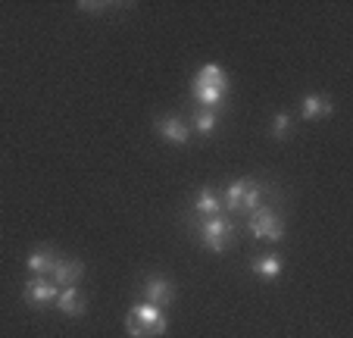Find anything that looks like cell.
<instances>
[{
  "label": "cell",
  "mask_w": 353,
  "mask_h": 338,
  "mask_svg": "<svg viewBox=\"0 0 353 338\" xmlns=\"http://www.w3.org/2000/svg\"><path fill=\"white\" fill-rule=\"evenodd\" d=\"M279 188L269 185V182L250 179V176H241V179L228 182L225 194H222V207L228 213H254L260 204H266L269 198H275Z\"/></svg>",
  "instance_id": "obj_1"
},
{
  "label": "cell",
  "mask_w": 353,
  "mask_h": 338,
  "mask_svg": "<svg viewBox=\"0 0 353 338\" xmlns=\"http://www.w3.org/2000/svg\"><path fill=\"white\" fill-rule=\"evenodd\" d=\"M188 229L197 238V245L210 254H225L234 245V223L219 213V216H188Z\"/></svg>",
  "instance_id": "obj_2"
},
{
  "label": "cell",
  "mask_w": 353,
  "mask_h": 338,
  "mask_svg": "<svg viewBox=\"0 0 353 338\" xmlns=\"http://www.w3.org/2000/svg\"><path fill=\"white\" fill-rule=\"evenodd\" d=\"M169 329V317L166 310H160V307L147 304V301H141V304H132L125 313V332L132 338H163Z\"/></svg>",
  "instance_id": "obj_3"
},
{
  "label": "cell",
  "mask_w": 353,
  "mask_h": 338,
  "mask_svg": "<svg viewBox=\"0 0 353 338\" xmlns=\"http://www.w3.org/2000/svg\"><path fill=\"white\" fill-rule=\"evenodd\" d=\"M279 198V194H275ZM275 198H269L266 204H260L254 213H250V223H247V229H250V235L260 241H281L285 238V216H281V210L275 207Z\"/></svg>",
  "instance_id": "obj_4"
},
{
  "label": "cell",
  "mask_w": 353,
  "mask_h": 338,
  "mask_svg": "<svg viewBox=\"0 0 353 338\" xmlns=\"http://www.w3.org/2000/svg\"><path fill=\"white\" fill-rule=\"evenodd\" d=\"M57 294H60V288L54 285V279L50 276H32L26 285H22V301H26L28 307H34V310L54 307Z\"/></svg>",
  "instance_id": "obj_5"
},
{
  "label": "cell",
  "mask_w": 353,
  "mask_h": 338,
  "mask_svg": "<svg viewBox=\"0 0 353 338\" xmlns=\"http://www.w3.org/2000/svg\"><path fill=\"white\" fill-rule=\"evenodd\" d=\"M154 132L160 135L169 147H185L188 141H191V129H188L185 116H179V113H163V116H157Z\"/></svg>",
  "instance_id": "obj_6"
},
{
  "label": "cell",
  "mask_w": 353,
  "mask_h": 338,
  "mask_svg": "<svg viewBox=\"0 0 353 338\" xmlns=\"http://www.w3.org/2000/svg\"><path fill=\"white\" fill-rule=\"evenodd\" d=\"M141 294H144L147 304L160 307V310H166V307L175 304V285H172V279L160 276V272H154V276H147L144 282H141Z\"/></svg>",
  "instance_id": "obj_7"
},
{
  "label": "cell",
  "mask_w": 353,
  "mask_h": 338,
  "mask_svg": "<svg viewBox=\"0 0 353 338\" xmlns=\"http://www.w3.org/2000/svg\"><path fill=\"white\" fill-rule=\"evenodd\" d=\"M81 276H85V263H81L79 257H63V254H60V260H57L54 272H50L57 288H79Z\"/></svg>",
  "instance_id": "obj_8"
},
{
  "label": "cell",
  "mask_w": 353,
  "mask_h": 338,
  "mask_svg": "<svg viewBox=\"0 0 353 338\" xmlns=\"http://www.w3.org/2000/svg\"><path fill=\"white\" fill-rule=\"evenodd\" d=\"M194 88H210V91H219V94H228V73L219 66V63H207L200 66L197 75L191 79Z\"/></svg>",
  "instance_id": "obj_9"
},
{
  "label": "cell",
  "mask_w": 353,
  "mask_h": 338,
  "mask_svg": "<svg viewBox=\"0 0 353 338\" xmlns=\"http://www.w3.org/2000/svg\"><path fill=\"white\" fill-rule=\"evenodd\" d=\"M54 307L69 319H81L88 313V301H85V294H81L79 288H60Z\"/></svg>",
  "instance_id": "obj_10"
},
{
  "label": "cell",
  "mask_w": 353,
  "mask_h": 338,
  "mask_svg": "<svg viewBox=\"0 0 353 338\" xmlns=\"http://www.w3.org/2000/svg\"><path fill=\"white\" fill-rule=\"evenodd\" d=\"M334 113V100L325 97V94H307L300 100V116L307 122H316V120H328Z\"/></svg>",
  "instance_id": "obj_11"
},
{
  "label": "cell",
  "mask_w": 353,
  "mask_h": 338,
  "mask_svg": "<svg viewBox=\"0 0 353 338\" xmlns=\"http://www.w3.org/2000/svg\"><path fill=\"white\" fill-rule=\"evenodd\" d=\"M225 213L222 207V194H216L213 188H200L191 200V216H219Z\"/></svg>",
  "instance_id": "obj_12"
},
{
  "label": "cell",
  "mask_w": 353,
  "mask_h": 338,
  "mask_svg": "<svg viewBox=\"0 0 353 338\" xmlns=\"http://www.w3.org/2000/svg\"><path fill=\"white\" fill-rule=\"evenodd\" d=\"M250 272L266 279V282H272V279H279L281 272H285V260H281V254H256V257L250 260Z\"/></svg>",
  "instance_id": "obj_13"
},
{
  "label": "cell",
  "mask_w": 353,
  "mask_h": 338,
  "mask_svg": "<svg viewBox=\"0 0 353 338\" xmlns=\"http://www.w3.org/2000/svg\"><path fill=\"white\" fill-rule=\"evenodd\" d=\"M57 260H60V254H57L54 247H34V251L26 257V266H28V272H34V276H50Z\"/></svg>",
  "instance_id": "obj_14"
},
{
  "label": "cell",
  "mask_w": 353,
  "mask_h": 338,
  "mask_svg": "<svg viewBox=\"0 0 353 338\" xmlns=\"http://www.w3.org/2000/svg\"><path fill=\"white\" fill-rule=\"evenodd\" d=\"M188 129L197 135H203V138H210V135L216 132V126H219V116H216V110H200V106H194L191 116H188Z\"/></svg>",
  "instance_id": "obj_15"
},
{
  "label": "cell",
  "mask_w": 353,
  "mask_h": 338,
  "mask_svg": "<svg viewBox=\"0 0 353 338\" xmlns=\"http://www.w3.org/2000/svg\"><path fill=\"white\" fill-rule=\"evenodd\" d=\"M291 132H294V116L288 110H279L272 120H269V138L288 141V138H291Z\"/></svg>",
  "instance_id": "obj_16"
}]
</instances>
